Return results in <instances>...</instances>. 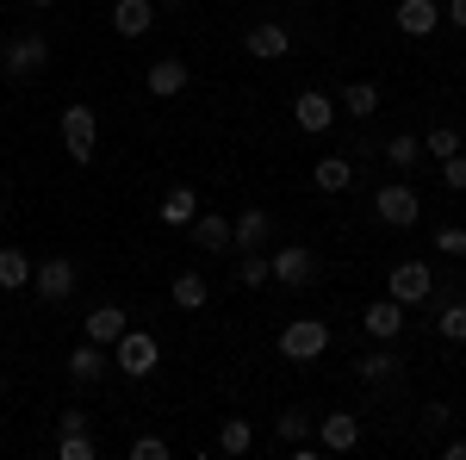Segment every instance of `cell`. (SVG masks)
I'll list each match as a JSON object with an SVG mask.
<instances>
[{"label": "cell", "mask_w": 466, "mask_h": 460, "mask_svg": "<svg viewBox=\"0 0 466 460\" xmlns=\"http://www.w3.org/2000/svg\"><path fill=\"white\" fill-rule=\"evenodd\" d=\"M0 69L13 75V81H32L37 69H50V37L44 32H19L13 44H6V63Z\"/></svg>", "instance_id": "5b68a950"}, {"label": "cell", "mask_w": 466, "mask_h": 460, "mask_svg": "<svg viewBox=\"0 0 466 460\" xmlns=\"http://www.w3.org/2000/svg\"><path fill=\"white\" fill-rule=\"evenodd\" d=\"M423 156H435V162H448V156H461V131H454V125H435L430 138H423Z\"/></svg>", "instance_id": "4dcf8cb0"}, {"label": "cell", "mask_w": 466, "mask_h": 460, "mask_svg": "<svg viewBox=\"0 0 466 460\" xmlns=\"http://www.w3.org/2000/svg\"><path fill=\"white\" fill-rule=\"evenodd\" d=\"M292 118H299V131H305V138H323V131L336 125V100H329L323 87H299V100H292Z\"/></svg>", "instance_id": "30bf717a"}, {"label": "cell", "mask_w": 466, "mask_h": 460, "mask_svg": "<svg viewBox=\"0 0 466 460\" xmlns=\"http://www.w3.org/2000/svg\"><path fill=\"white\" fill-rule=\"evenodd\" d=\"M417 156H423V138H410V131H398V138L386 143V162H392V169H410Z\"/></svg>", "instance_id": "d6a6232c"}, {"label": "cell", "mask_w": 466, "mask_h": 460, "mask_svg": "<svg viewBox=\"0 0 466 460\" xmlns=\"http://www.w3.org/2000/svg\"><path fill=\"white\" fill-rule=\"evenodd\" d=\"M63 149H69V162H94V149H100V112L87 107V100L63 107Z\"/></svg>", "instance_id": "7a4b0ae2"}, {"label": "cell", "mask_w": 466, "mask_h": 460, "mask_svg": "<svg viewBox=\"0 0 466 460\" xmlns=\"http://www.w3.org/2000/svg\"><path fill=\"white\" fill-rule=\"evenodd\" d=\"M404 305H398L392 292H386V299H373V305H367V312H360V330H367V336H373V342H398V336H404Z\"/></svg>", "instance_id": "4fadbf2b"}, {"label": "cell", "mask_w": 466, "mask_h": 460, "mask_svg": "<svg viewBox=\"0 0 466 460\" xmlns=\"http://www.w3.org/2000/svg\"><path fill=\"white\" fill-rule=\"evenodd\" d=\"M156 26V0H112V32L118 37H144Z\"/></svg>", "instance_id": "ac0fdd59"}, {"label": "cell", "mask_w": 466, "mask_h": 460, "mask_svg": "<svg viewBox=\"0 0 466 460\" xmlns=\"http://www.w3.org/2000/svg\"><path fill=\"white\" fill-rule=\"evenodd\" d=\"M243 50H249L255 63H280V56H292V32L280 19H255L249 32H243Z\"/></svg>", "instance_id": "9c48e42d"}, {"label": "cell", "mask_w": 466, "mask_h": 460, "mask_svg": "<svg viewBox=\"0 0 466 460\" xmlns=\"http://www.w3.org/2000/svg\"><path fill=\"white\" fill-rule=\"evenodd\" d=\"M0 392H6V367H0Z\"/></svg>", "instance_id": "b9f144b4"}, {"label": "cell", "mask_w": 466, "mask_h": 460, "mask_svg": "<svg viewBox=\"0 0 466 460\" xmlns=\"http://www.w3.org/2000/svg\"><path fill=\"white\" fill-rule=\"evenodd\" d=\"M75 429H94V417H87V411H63V417H56V435H75Z\"/></svg>", "instance_id": "8d00e7d4"}, {"label": "cell", "mask_w": 466, "mask_h": 460, "mask_svg": "<svg viewBox=\"0 0 466 460\" xmlns=\"http://www.w3.org/2000/svg\"><path fill=\"white\" fill-rule=\"evenodd\" d=\"M125 330H131V312H125V305H94V312L81 318V336H87V342H100V349H112Z\"/></svg>", "instance_id": "9a60e30c"}, {"label": "cell", "mask_w": 466, "mask_h": 460, "mask_svg": "<svg viewBox=\"0 0 466 460\" xmlns=\"http://www.w3.org/2000/svg\"><path fill=\"white\" fill-rule=\"evenodd\" d=\"M386 292H392L404 312H410V305H430V299H435V268L410 255V261H398L392 274H386Z\"/></svg>", "instance_id": "277c9868"}, {"label": "cell", "mask_w": 466, "mask_h": 460, "mask_svg": "<svg viewBox=\"0 0 466 460\" xmlns=\"http://www.w3.org/2000/svg\"><path fill=\"white\" fill-rule=\"evenodd\" d=\"M94 455H100L94 429H75V435H56V460H94Z\"/></svg>", "instance_id": "f1b7e54d"}, {"label": "cell", "mask_w": 466, "mask_h": 460, "mask_svg": "<svg viewBox=\"0 0 466 460\" xmlns=\"http://www.w3.org/2000/svg\"><path fill=\"white\" fill-rule=\"evenodd\" d=\"M441 19H448L454 32H466V0H448V6H441Z\"/></svg>", "instance_id": "74e56055"}, {"label": "cell", "mask_w": 466, "mask_h": 460, "mask_svg": "<svg viewBox=\"0 0 466 460\" xmlns=\"http://www.w3.org/2000/svg\"><path fill=\"white\" fill-rule=\"evenodd\" d=\"M249 448H255V424L249 417H224V424H218V455L237 460V455H249Z\"/></svg>", "instance_id": "cb8c5ba5"}, {"label": "cell", "mask_w": 466, "mask_h": 460, "mask_svg": "<svg viewBox=\"0 0 466 460\" xmlns=\"http://www.w3.org/2000/svg\"><path fill=\"white\" fill-rule=\"evenodd\" d=\"M441 455H448V460H466V435H454V442H441Z\"/></svg>", "instance_id": "f35d334b"}, {"label": "cell", "mask_w": 466, "mask_h": 460, "mask_svg": "<svg viewBox=\"0 0 466 460\" xmlns=\"http://www.w3.org/2000/svg\"><path fill=\"white\" fill-rule=\"evenodd\" d=\"M323 349H329V323L323 318H292L287 330H280V354H287V361H318Z\"/></svg>", "instance_id": "8992f818"}, {"label": "cell", "mask_w": 466, "mask_h": 460, "mask_svg": "<svg viewBox=\"0 0 466 460\" xmlns=\"http://www.w3.org/2000/svg\"><path fill=\"white\" fill-rule=\"evenodd\" d=\"M32 286V255L25 249H0V292H19Z\"/></svg>", "instance_id": "83f0119b"}, {"label": "cell", "mask_w": 466, "mask_h": 460, "mask_svg": "<svg viewBox=\"0 0 466 460\" xmlns=\"http://www.w3.org/2000/svg\"><path fill=\"white\" fill-rule=\"evenodd\" d=\"M441 26V6L435 0H398V32L404 37H430Z\"/></svg>", "instance_id": "ffe728a7"}, {"label": "cell", "mask_w": 466, "mask_h": 460, "mask_svg": "<svg viewBox=\"0 0 466 460\" xmlns=\"http://www.w3.org/2000/svg\"><path fill=\"white\" fill-rule=\"evenodd\" d=\"M156 6H187V0H156Z\"/></svg>", "instance_id": "ab89813d"}, {"label": "cell", "mask_w": 466, "mask_h": 460, "mask_svg": "<svg viewBox=\"0 0 466 460\" xmlns=\"http://www.w3.org/2000/svg\"><path fill=\"white\" fill-rule=\"evenodd\" d=\"M311 187H318V193H349V187H355V162H349V156H323L318 169H311Z\"/></svg>", "instance_id": "603a6c76"}, {"label": "cell", "mask_w": 466, "mask_h": 460, "mask_svg": "<svg viewBox=\"0 0 466 460\" xmlns=\"http://www.w3.org/2000/svg\"><path fill=\"white\" fill-rule=\"evenodd\" d=\"M106 373H112V349H100V342L81 336V342L69 349V380H75V386H100Z\"/></svg>", "instance_id": "5bb4252c"}, {"label": "cell", "mask_w": 466, "mask_h": 460, "mask_svg": "<svg viewBox=\"0 0 466 460\" xmlns=\"http://www.w3.org/2000/svg\"><path fill=\"white\" fill-rule=\"evenodd\" d=\"M441 180H448V193H466V149L441 162Z\"/></svg>", "instance_id": "e575fe53"}, {"label": "cell", "mask_w": 466, "mask_h": 460, "mask_svg": "<svg viewBox=\"0 0 466 460\" xmlns=\"http://www.w3.org/2000/svg\"><path fill=\"white\" fill-rule=\"evenodd\" d=\"M168 455H175V448H168L162 435H137V442H131V460H168Z\"/></svg>", "instance_id": "836d02e7"}, {"label": "cell", "mask_w": 466, "mask_h": 460, "mask_svg": "<svg viewBox=\"0 0 466 460\" xmlns=\"http://www.w3.org/2000/svg\"><path fill=\"white\" fill-rule=\"evenodd\" d=\"M311 424H318V417L292 404V411H280V417H274V442H280V448H299V442L311 435Z\"/></svg>", "instance_id": "484cf974"}, {"label": "cell", "mask_w": 466, "mask_h": 460, "mask_svg": "<svg viewBox=\"0 0 466 460\" xmlns=\"http://www.w3.org/2000/svg\"><path fill=\"white\" fill-rule=\"evenodd\" d=\"M435 255L466 261V224H435Z\"/></svg>", "instance_id": "1f68e13d"}, {"label": "cell", "mask_w": 466, "mask_h": 460, "mask_svg": "<svg viewBox=\"0 0 466 460\" xmlns=\"http://www.w3.org/2000/svg\"><path fill=\"white\" fill-rule=\"evenodd\" d=\"M156 218H162L168 230H187V224L199 218V193H193V187H168L162 206H156Z\"/></svg>", "instance_id": "d6986e66"}, {"label": "cell", "mask_w": 466, "mask_h": 460, "mask_svg": "<svg viewBox=\"0 0 466 460\" xmlns=\"http://www.w3.org/2000/svg\"><path fill=\"white\" fill-rule=\"evenodd\" d=\"M274 281V274H268V255H261V249H243V261H237V286H268Z\"/></svg>", "instance_id": "f546056e"}, {"label": "cell", "mask_w": 466, "mask_h": 460, "mask_svg": "<svg viewBox=\"0 0 466 460\" xmlns=\"http://www.w3.org/2000/svg\"><path fill=\"white\" fill-rule=\"evenodd\" d=\"M311 429H318V448H323V455H349V448L360 442V417H355V411H323Z\"/></svg>", "instance_id": "8fae6325"}, {"label": "cell", "mask_w": 466, "mask_h": 460, "mask_svg": "<svg viewBox=\"0 0 466 460\" xmlns=\"http://www.w3.org/2000/svg\"><path fill=\"white\" fill-rule=\"evenodd\" d=\"M336 112H349V118H373V112H380V87H373V81H349L342 100H336Z\"/></svg>", "instance_id": "d4e9b609"}, {"label": "cell", "mask_w": 466, "mask_h": 460, "mask_svg": "<svg viewBox=\"0 0 466 460\" xmlns=\"http://www.w3.org/2000/svg\"><path fill=\"white\" fill-rule=\"evenodd\" d=\"M32 6H56V0H32Z\"/></svg>", "instance_id": "60d3db41"}, {"label": "cell", "mask_w": 466, "mask_h": 460, "mask_svg": "<svg viewBox=\"0 0 466 460\" xmlns=\"http://www.w3.org/2000/svg\"><path fill=\"white\" fill-rule=\"evenodd\" d=\"M75 281H81V274H75V261H69V255H50V261H32V292L44 299V305H63V299L75 292Z\"/></svg>", "instance_id": "52a82bcc"}, {"label": "cell", "mask_w": 466, "mask_h": 460, "mask_svg": "<svg viewBox=\"0 0 466 460\" xmlns=\"http://www.w3.org/2000/svg\"><path fill=\"white\" fill-rule=\"evenodd\" d=\"M435 336L441 342H466V299H441L435 305Z\"/></svg>", "instance_id": "4316f807"}, {"label": "cell", "mask_w": 466, "mask_h": 460, "mask_svg": "<svg viewBox=\"0 0 466 460\" xmlns=\"http://www.w3.org/2000/svg\"><path fill=\"white\" fill-rule=\"evenodd\" d=\"M144 87H149V100H175V94H187V63H180V56L149 63V69H144Z\"/></svg>", "instance_id": "2e32d148"}, {"label": "cell", "mask_w": 466, "mask_h": 460, "mask_svg": "<svg viewBox=\"0 0 466 460\" xmlns=\"http://www.w3.org/2000/svg\"><path fill=\"white\" fill-rule=\"evenodd\" d=\"M448 424H454V411H448V404H423V429H430V435H441Z\"/></svg>", "instance_id": "d590c367"}, {"label": "cell", "mask_w": 466, "mask_h": 460, "mask_svg": "<svg viewBox=\"0 0 466 460\" xmlns=\"http://www.w3.org/2000/svg\"><path fill=\"white\" fill-rule=\"evenodd\" d=\"M112 367H118L125 380H149V373L162 367V342H156L149 330H137V323H131V330L112 342Z\"/></svg>", "instance_id": "6da1fadb"}, {"label": "cell", "mask_w": 466, "mask_h": 460, "mask_svg": "<svg viewBox=\"0 0 466 460\" xmlns=\"http://www.w3.org/2000/svg\"><path fill=\"white\" fill-rule=\"evenodd\" d=\"M187 237H193V249H199V255H230V218L199 212L193 224H187Z\"/></svg>", "instance_id": "e0dca14e"}, {"label": "cell", "mask_w": 466, "mask_h": 460, "mask_svg": "<svg viewBox=\"0 0 466 460\" xmlns=\"http://www.w3.org/2000/svg\"><path fill=\"white\" fill-rule=\"evenodd\" d=\"M373 218H380V224H392V230H410V224L423 218L417 187H410V180H386V187L373 193Z\"/></svg>", "instance_id": "3957f363"}, {"label": "cell", "mask_w": 466, "mask_h": 460, "mask_svg": "<svg viewBox=\"0 0 466 460\" xmlns=\"http://www.w3.org/2000/svg\"><path fill=\"white\" fill-rule=\"evenodd\" d=\"M355 373L367 380V386H380V392H386V386H404V361H398V349H392V342L367 349V354L355 361Z\"/></svg>", "instance_id": "7c38bea8"}, {"label": "cell", "mask_w": 466, "mask_h": 460, "mask_svg": "<svg viewBox=\"0 0 466 460\" xmlns=\"http://www.w3.org/2000/svg\"><path fill=\"white\" fill-rule=\"evenodd\" d=\"M168 299H175L180 312H206V299H212V281H206L199 268H180L175 286H168Z\"/></svg>", "instance_id": "7402d4cb"}, {"label": "cell", "mask_w": 466, "mask_h": 460, "mask_svg": "<svg viewBox=\"0 0 466 460\" xmlns=\"http://www.w3.org/2000/svg\"><path fill=\"white\" fill-rule=\"evenodd\" d=\"M268 230H274V218L261 212V206H249V212L230 218V249H261V243H268Z\"/></svg>", "instance_id": "44dd1931"}, {"label": "cell", "mask_w": 466, "mask_h": 460, "mask_svg": "<svg viewBox=\"0 0 466 460\" xmlns=\"http://www.w3.org/2000/svg\"><path fill=\"white\" fill-rule=\"evenodd\" d=\"M268 274H274L280 286H311L318 281V255H311L305 243H287V249L268 255Z\"/></svg>", "instance_id": "ba28073f"}]
</instances>
